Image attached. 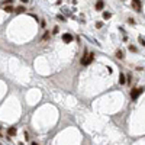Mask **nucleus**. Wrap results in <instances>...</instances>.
<instances>
[{
  "label": "nucleus",
  "mask_w": 145,
  "mask_h": 145,
  "mask_svg": "<svg viewBox=\"0 0 145 145\" xmlns=\"http://www.w3.org/2000/svg\"><path fill=\"white\" fill-rule=\"evenodd\" d=\"M119 83H121V84H126V83H128V79H126L125 74H121V76H119Z\"/></svg>",
  "instance_id": "nucleus-7"
},
{
  "label": "nucleus",
  "mask_w": 145,
  "mask_h": 145,
  "mask_svg": "<svg viewBox=\"0 0 145 145\" xmlns=\"http://www.w3.org/2000/svg\"><path fill=\"white\" fill-rule=\"evenodd\" d=\"M132 6H133V9H135L136 12H141V9H142L141 0H132Z\"/></svg>",
  "instance_id": "nucleus-3"
},
{
  "label": "nucleus",
  "mask_w": 145,
  "mask_h": 145,
  "mask_svg": "<svg viewBox=\"0 0 145 145\" xmlns=\"http://www.w3.org/2000/svg\"><path fill=\"white\" fill-rule=\"evenodd\" d=\"M128 22H129V23H132V25H135V19H132V18H129V19H128Z\"/></svg>",
  "instance_id": "nucleus-17"
},
{
  "label": "nucleus",
  "mask_w": 145,
  "mask_h": 145,
  "mask_svg": "<svg viewBox=\"0 0 145 145\" xmlns=\"http://www.w3.org/2000/svg\"><path fill=\"white\" fill-rule=\"evenodd\" d=\"M16 132H18V131H16V128H15V126H10V128L7 129V135H9V136H15V135H16Z\"/></svg>",
  "instance_id": "nucleus-6"
},
{
  "label": "nucleus",
  "mask_w": 145,
  "mask_h": 145,
  "mask_svg": "<svg viewBox=\"0 0 145 145\" xmlns=\"http://www.w3.org/2000/svg\"><path fill=\"white\" fill-rule=\"evenodd\" d=\"M20 2H22V3H28V0H20Z\"/></svg>",
  "instance_id": "nucleus-22"
},
{
  "label": "nucleus",
  "mask_w": 145,
  "mask_h": 145,
  "mask_svg": "<svg viewBox=\"0 0 145 145\" xmlns=\"http://www.w3.org/2000/svg\"><path fill=\"white\" fill-rule=\"evenodd\" d=\"M52 33H58V28H57V26L54 28V30H52Z\"/></svg>",
  "instance_id": "nucleus-21"
},
{
  "label": "nucleus",
  "mask_w": 145,
  "mask_h": 145,
  "mask_svg": "<svg viewBox=\"0 0 145 145\" xmlns=\"http://www.w3.org/2000/svg\"><path fill=\"white\" fill-rule=\"evenodd\" d=\"M144 90H145L144 87H142V89H141V87H136V89L131 90V99H132V100H136V99L144 93Z\"/></svg>",
  "instance_id": "nucleus-2"
},
{
  "label": "nucleus",
  "mask_w": 145,
  "mask_h": 145,
  "mask_svg": "<svg viewBox=\"0 0 145 145\" xmlns=\"http://www.w3.org/2000/svg\"><path fill=\"white\" fill-rule=\"evenodd\" d=\"M126 79H128V84H131V81H132V76H131V74H126Z\"/></svg>",
  "instance_id": "nucleus-14"
},
{
  "label": "nucleus",
  "mask_w": 145,
  "mask_h": 145,
  "mask_svg": "<svg viewBox=\"0 0 145 145\" xmlns=\"http://www.w3.org/2000/svg\"><path fill=\"white\" fill-rule=\"evenodd\" d=\"M30 145H38V144H36V142H32V144H30Z\"/></svg>",
  "instance_id": "nucleus-23"
},
{
  "label": "nucleus",
  "mask_w": 145,
  "mask_h": 145,
  "mask_svg": "<svg viewBox=\"0 0 145 145\" xmlns=\"http://www.w3.org/2000/svg\"><path fill=\"white\" fill-rule=\"evenodd\" d=\"M116 57H118L119 60H123V57H125V55H123V52H122L121 49H118V51H116Z\"/></svg>",
  "instance_id": "nucleus-9"
},
{
  "label": "nucleus",
  "mask_w": 145,
  "mask_h": 145,
  "mask_svg": "<svg viewBox=\"0 0 145 145\" xmlns=\"http://www.w3.org/2000/svg\"><path fill=\"white\" fill-rule=\"evenodd\" d=\"M3 9H5V12H7V13H12V12H15V7H13V6H10V5H6Z\"/></svg>",
  "instance_id": "nucleus-8"
},
{
  "label": "nucleus",
  "mask_w": 145,
  "mask_h": 145,
  "mask_svg": "<svg viewBox=\"0 0 145 145\" xmlns=\"http://www.w3.org/2000/svg\"><path fill=\"white\" fill-rule=\"evenodd\" d=\"M129 51H132V52H136L138 49H136V47H133V45H129Z\"/></svg>",
  "instance_id": "nucleus-13"
},
{
  "label": "nucleus",
  "mask_w": 145,
  "mask_h": 145,
  "mask_svg": "<svg viewBox=\"0 0 145 145\" xmlns=\"http://www.w3.org/2000/svg\"><path fill=\"white\" fill-rule=\"evenodd\" d=\"M93 60H94V54H84L83 57H81V60H80V62H81V65H89V64H91L93 62Z\"/></svg>",
  "instance_id": "nucleus-1"
},
{
  "label": "nucleus",
  "mask_w": 145,
  "mask_h": 145,
  "mask_svg": "<svg viewBox=\"0 0 145 145\" xmlns=\"http://www.w3.org/2000/svg\"><path fill=\"white\" fill-rule=\"evenodd\" d=\"M103 7H104V2H103V0H97V2H96V10H103Z\"/></svg>",
  "instance_id": "nucleus-5"
},
{
  "label": "nucleus",
  "mask_w": 145,
  "mask_h": 145,
  "mask_svg": "<svg viewBox=\"0 0 145 145\" xmlns=\"http://www.w3.org/2000/svg\"><path fill=\"white\" fill-rule=\"evenodd\" d=\"M57 18H58V19H60V20H61V22H65V18H64V16H61V15H58V16H57Z\"/></svg>",
  "instance_id": "nucleus-15"
},
{
  "label": "nucleus",
  "mask_w": 145,
  "mask_h": 145,
  "mask_svg": "<svg viewBox=\"0 0 145 145\" xmlns=\"http://www.w3.org/2000/svg\"><path fill=\"white\" fill-rule=\"evenodd\" d=\"M15 12H16V13H23V12H25V7H23V6H19V7L15 9Z\"/></svg>",
  "instance_id": "nucleus-10"
},
{
  "label": "nucleus",
  "mask_w": 145,
  "mask_h": 145,
  "mask_svg": "<svg viewBox=\"0 0 145 145\" xmlns=\"http://www.w3.org/2000/svg\"><path fill=\"white\" fill-rule=\"evenodd\" d=\"M110 13H109V12H103V19H110Z\"/></svg>",
  "instance_id": "nucleus-11"
},
{
  "label": "nucleus",
  "mask_w": 145,
  "mask_h": 145,
  "mask_svg": "<svg viewBox=\"0 0 145 145\" xmlns=\"http://www.w3.org/2000/svg\"><path fill=\"white\" fill-rule=\"evenodd\" d=\"M138 41H139V44H142V45L145 47V39L142 38V36H139V38H138Z\"/></svg>",
  "instance_id": "nucleus-12"
},
{
  "label": "nucleus",
  "mask_w": 145,
  "mask_h": 145,
  "mask_svg": "<svg viewBox=\"0 0 145 145\" xmlns=\"http://www.w3.org/2000/svg\"><path fill=\"white\" fill-rule=\"evenodd\" d=\"M48 38H49V33L45 32V33H44V39H48Z\"/></svg>",
  "instance_id": "nucleus-18"
},
{
  "label": "nucleus",
  "mask_w": 145,
  "mask_h": 145,
  "mask_svg": "<svg viewBox=\"0 0 145 145\" xmlns=\"http://www.w3.org/2000/svg\"><path fill=\"white\" fill-rule=\"evenodd\" d=\"M25 139L29 141V133H28V132H25Z\"/></svg>",
  "instance_id": "nucleus-20"
},
{
  "label": "nucleus",
  "mask_w": 145,
  "mask_h": 145,
  "mask_svg": "<svg viewBox=\"0 0 145 145\" xmlns=\"http://www.w3.org/2000/svg\"><path fill=\"white\" fill-rule=\"evenodd\" d=\"M102 26H103V23H102V22H97V23H96V28H102Z\"/></svg>",
  "instance_id": "nucleus-19"
},
{
  "label": "nucleus",
  "mask_w": 145,
  "mask_h": 145,
  "mask_svg": "<svg viewBox=\"0 0 145 145\" xmlns=\"http://www.w3.org/2000/svg\"><path fill=\"white\" fill-rule=\"evenodd\" d=\"M62 41H64L65 44L72 42V35H71V33H64V35H62Z\"/></svg>",
  "instance_id": "nucleus-4"
},
{
  "label": "nucleus",
  "mask_w": 145,
  "mask_h": 145,
  "mask_svg": "<svg viewBox=\"0 0 145 145\" xmlns=\"http://www.w3.org/2000/svg\"><path fill=\"white\" fill-rule=\"evenodd\" d=\"M12 2H13V0H5V2H3V5H5V6H6V5H10V3H12Z\"/></svg>",
  "instance_id": "nucleus-16"
}]
</instances>
